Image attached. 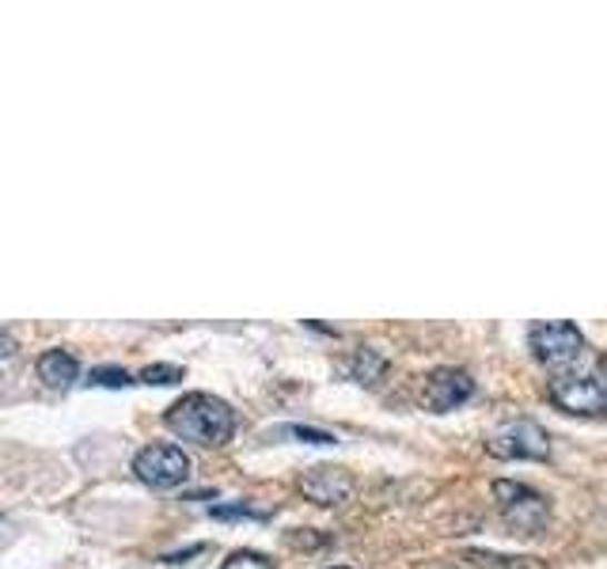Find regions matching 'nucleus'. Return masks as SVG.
Returning <instances> with one entry per match:
<instances>
[{"label":"nucleus","instance_id":"4","mask_svg":"<svg viewBox=\"0 0 607 569\" xmlns=\"http://www.w3.org/2000/svg\"><path fill=\"white\" fill-rule=\"evenodd\" d=\"M137 479L152 490H171V486L187 482L190 475V456L179 445H149L133 456Z\"/></svg>","mask_w":607,"mask_h":569},{"label":"nucleus","instance_id":"8","mask_svg":"<svg viewBox=\"0 0 607 569\" xmlns=\"http://www.w3.org/2000/svg\"><path fill=\"white\" fill-rule=\"evenodd\" d=\"M300 490L316 505H342L354 493V475L342 471V467H316L300 479Z\"/></svg>","mask_w":607,"mask_h":569},{"label":"nucleus","instance_id":"15","mask_svg":"<svg viewBox=\"0 0 607 569\" xmlns=\"http://www.w3.org/2000/svg\"><path fill=\"white\" fill-rule=\"evenodd\" d=\"M213 517H217V520H236V517L266 520V512H255V509H247V505L239 501V505H217V509H213Z\"/></svg>","mask_w":607,"mask_h":569},{"label":"nucleus","instance_id":"6","mask_svg":"<svg viewBox=\"0 0 607 569\" xmlns=\"http://www.w3.org/2000/svg\"><path fill=\"white\" fill-rule=\"evenodd\" d=\"M486 448H490V456H498V460H547L550 440L536 421L524 418V421L501 426L498 433L486 440Z\"/></svg>","mask_w":607,"mask_h":569},{"label":"nucleus","instance_id":"14","mask_svg":"<svg viewBox=\"0 0 607 569\" xmlns=\"http://www.w3.org/2000/svg\"><path fill=\"white\" fill-rule=\"evenodd\" d=\"M285 433L297 437V440H308V445H338L335 433H324V429H308V426H289Z\"/></svg>","mask_w":607,"mask_h":569},{"label":"nucleus","instance_id":"10","mask_svg":"<svg viewBox=\"0 0 607 569\" xmlns=\"http://www.w3.org/2000/svg\"><path fill=\"white\" fill-rule=\"evenodd\" d=\"M349 372H354V380L357 383H380V376L388 372V361H384L376 350H357L354 353V361H349Z\"/></svg>","mask_w":607,"mask_h":569},{"label":"nucleus","instance_id":"2","mask_svg":"<svg viewBox=\"0 0 607 569\" xmlns=\"http://www.w3.org/2000/svg\"><path fill=\"white\" fill-rule=\"evenodd\" d=\"M494 501H498L501 517L509 528H517L520 536H539L550 520V501L536 493L531 486L524 482H509V479H498L494 482Z\"/></svg>","mask_w":607,"mask_h":569},{"label":"nucleus","instance_id":"9","mask_svg":"<svg viewBox=\"0 0 607 569\" xmlns=\"http://www.w3.org/2000/svg\"><path fill=\"white\" fill-rule=\"evenodd\" d=\"M80 365L77 357H72L69 350H46L39 357V380L46 383V388H72V380H77Z\"/></svg>","mask_w":607,"mask_h":569},{"label":"nucleus","instance_id":"1","mask_svg":"<svg viewBox=\"0 0 607 569\" xmlns=\"http://www.w3.org/2000/svg\"><path fill=\"white\" fill-rule=\"evenodd\" d=\"M163 426H168L175 437L195 440L201 448H220L236 433V410L228 407L225 399H217V395L195 391V395H182L168 415H163Z\"/></svg>","mask_w":607,"mask_h":569},{"label":"nucleus","instance_id":"5","mask_svg":"<svg viewBox=\"0 0 607 569\" xmlns=\"http://www.w3.org/2000/svg\"><path fill=\"white\" fill-rule=\"evenodd\" d=\"M550 402L566 415H585V418H596L604 415L607 407V388L600 376H555L550 380Z\"/></svg>","mask_w":607,"mask_h":569},{"label":"nucleus","instance_id":"13","mask_svg":"<svg viewBox=\"0 0 607 569\" xmlns=\"http://www.w3.org/2000/svg\"><path fill=\"white\" fill-rule=\"evenodd\" d=\"M91 383H99V388H130V372H122V369H91L88 376Z\"/></svg>","mask_w":607,"mask_h":569},{"label":"nucleus","instance_id":"12","mask_svg":"<svg viewBox=\"0 0 607 569\" xmlns=\"http://www.w3.org/2000/svg\"><path fill=\"white\" fill-rule=\"evenodd\" d=\"M179 380H182L179 365H149V369L141 372V383H156V388H163V383H179Z\"/></svg>","mask_w":607,"mask_h":569},{"label":"nucleus","instance_id":"16","mask_svg":"<svg viewBox=\"0 0 607 569\" xmlns=\"http://www.w3.org/2000/svg\"><path fill=\"white\" fill-rule=\"evenodd\" d=\"M12 350H16V342H12V338L4 335V330H0V357H8V353H12Z\"/></svg>","mask_w":607,"mask_h":569},{"label":"nucleus","instance_id":"11","mask_svg":"<svg viewBox=\"0 0 607 569\" xmlns=\"http://www.w3.org/2000/svg\"><path fill=\"white\" fill-rule=\"evenodd\" d=\"M220 569H273V562L259 550H236V555H228V562Z\"/></svg>","mask_w":607,"mask_h":569},{"label":"nucleus","instance_id":"3","mask_svg":"<svg viewBox=\"0 0 607 569\" xmlns=\"http://www.w3.org/2000/svg\"><path fill=\"white\" fill-rule=\"evenodd\" d=\"M528 346L536 353V361L550 365V369H563V365H574L577 357L585 353V335L577 330V323H536L528 335Z\"/></svg>","mask_w":607,"mask_h":569},{"label":"nucleus","instance_id":"7","mask_svg":"<svg viewBox=\"0 0 607 569\" xmlns=\"http://www.w3.org/2000/svg\"><path fill=\"white\" fill-rule=\"evenodd\" d=\"M471 395H475V380L471 372L464 369H437L421 383V402H426L434 415H448V410H456L459 402H467Z\"/></svg>","mask_w":607,"mask_h":569},{"label":"nucleus","instance_id":"17","mask_svg":"<svg viewBox=\"0 0 607 569\" xmlns=\"http://www.w3.org/2000/svg\"><path fill=\"white\" fill-rule=\"evenodd\" d=\"M330 569H346V566H330Z\"/></svg>","mask_w":607,"mask_h":569}]
</instances>
